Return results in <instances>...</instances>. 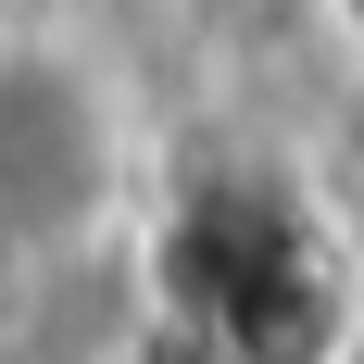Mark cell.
Segmentation results:
<instances>
[{
	"label": "cell",
	"instance_id": "1",
	"mask_svg": "<svg viewBox=\"0 0 364 364\" xmlns=\"http://www.w3.org/2000/svg\"><path fill=\"white\" fill-rule=\"evenodd\" d=\"M339 26H352V38H364V0H339Z\"/></svg>",
	"mask_w": 364,
	"mask_h": 364
}]
</instances>
